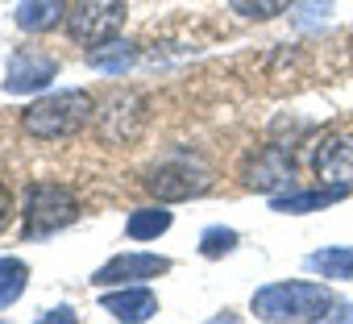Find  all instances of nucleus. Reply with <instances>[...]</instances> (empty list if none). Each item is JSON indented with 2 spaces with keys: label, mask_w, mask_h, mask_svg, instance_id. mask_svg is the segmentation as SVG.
Wrapping results in <instances>:
<instances>
[{
  "label": "nucleus",
  "mask_w": 353,
  "mask_h": 324,
  "mask_svg": "<svg viewBox=\"0 0 353 324\" xmlns=\"http://www.w3.org/2000/svg\"><path fill=\"white\" fill-rule=\"evenodd\" d=\"M336 307L332 291L320 283H270L254 295V316L270 324H295V320H328Z\"/></svg>",
  "instance_id": "1"
},
{
  "label": "nucleus",
  "mask_w": 353,
  "mask_h": 324,
  "mask_svg": "<svg viewBox=\"0 0 353 324\" xmlns=\"http://www.w3.org/2000/svg\"><path fill=\"white\" fill-rule=\"evenodd\" d=\"M92 112H96V104H92L88 92H79V88H63V92H50V96L34 100V104L26 108L21 125H26L30 137L54 141V137H71L75 129H83V125L92 121Z\"/></svg>",
  "instance_id": "2"
},
{
  "label": "nucleus",
  "mask_w": 353,
  "mask_h": 324,
  "mask_svg": "<svg viewBox=\"0 0 353 324\" xmlns=\"http://www.w3.org/2000/svg\"><path fill=\"white\" fill-rule=\"evenodd\" d=\"M79 221V200L71 188L63 183H30L26 192V237L38 241V237H50L67 225Z\"/></svg>",
  "instance_id": "3"
},
{
  "label": "nucleus",
  "mask_w": 353,
  "mask_h": 324,
  "mask_svg": "<svg viewBox=\"0 0 353 324\" xmlns=\"http://www.w3.org/2000/svg\"><path fill=\"white\" fill-rule=\"evenodd\" d=\"M125 26V0H75L67 13V34L83 46H100L117 38Z\"/></svg>",
  "instance_id": "4"
},
{
  "label": "nucleus",
  "mask_w": 353,
  "mask_h": 324,
  "mask_svg": "<svg viewBox=\"0 0 353 324\" xmlns=\"http://www.w3.org/2000/svg\"><path fill=\"white\" fill-rule=\"evenodd\" d=\"M208 167H200L196 158H179V162H162L145 175V188L158 196V200H192V196H204L208 192Z\"/></svg>",
  "instance_id": "5"
},
{
  "label": "nucleus",
  "mask_w": 353,
  "mask_h": 324,
  "mask_svg": "<svg viewBox=\"0 0 353 324\" xmlns=\"http://www.w3.org/2000/svg\"><path fill=\"white\" fill-rule=\"evenodd\" d=\"M291 179H295V154L283 141L262 145L245 162V188H254L262 196H279V188H287Z\"/></svg>",
  "instance_id": "6"
},
{
  "label": "nucleus",
  "mask_w": 353,
  "mask_h": 324,
  "mask_svg": "<svg viewBox=\"0 0 353 324\" xmlns=\"http://www.w3.org/2000/svg\"><path fill=\"white\" fill-rule=\"evenodd\" d=\"M54 79H59V63H54L50 54L26 50V54H13V59H9L5 92H9V96H34V92L50 88Z\"/></svg>",
  "instance_id": "7"
},
{
  "label": "nucleus",
  "mask_w": 353,
  "mask_h": 324,
  "mask_svg": "<svg viewBox=\"0 0 353 324\" xmlns=\"http://www.w3.org/2000/svg\"><path fill=\"white\" fill-rule=\"evenodd\" d=\"M166 270H170V258H158V254H117V258H108V262L92 274V283H96V287H112V283L158 279V274H166Z\"/></svg>",
  "instance_id": "8"
},
{
  "label": "nucleus",
  "mask_w": 353,
  "mask_h": 324,
  "mask_svg": "<svg viewBox=\"0 0 353 324\" xmlns=\"http://www.w3.org/2000/svg\"><path fill=\"white\" fill-rule=\"evenodd\" d=\"M316 175L320 183L353 188V133H328L316 145Z\"/></svg>",
  "instance_id": "9"
},
{
  "label": "nucleus",
  "mask_w": 353,
  "mask_h": 324,
  "mask_svg": "<svg viewBox=\"0 0 353 324\" xmlns=\"http://www.w3.org/2000/svg\"><path fill=\"white\" fill-rule=\"evenodd\" d=\"M100 307L117 320H154L158 316V295L150 287H121V291H104Z\"/></svg>",
  "instance_id": "10"
},
{
  "label": "nucleus",
  "mask_w": 353,
  "mask_h": 324,
  "mask_svg": "<svg viewBox=\"0 0 353 324\" xmlns=\"http://www.w3.org/2000/svg\"><path fill=\"white\" fill-rule=\"evenodd\" d=\"M345 196H349V188H341V183H328V188H316V192L270 196V208H274V212H287V216H295V212H316V208H328V204H336V200H345Z\"/></svg>",
  "instance_id": "11"
},
{
  "label": "nucleus",
  "mask_w": 353,
  "mask_h": 324,
  "mask_svg": "<svg viewBox=\"0 0 353 324\" xmlns=\"http://www.w3.org/2000/svg\"><path fill=\"white\" fill-rule=\"evenodd\" d=\"M59 21H67V5H63V0H21V5H17V26L26 34H46Z\"/></svg>",
  "instance_id": "12"
},
{
  "label": "nucleus",
  "mask_w": 353,
  "mask_h": 324,
  "mask_svg": "<svg viewBox=\"0 0 353 324\" xmlns=\"http://www.w3.org/2000/svg\"><path fill=\"white\" fill-rule=\"evenodd\" d=\"M88 63L96 71H104V75H125L137 63V46L133 42H121V38H108V42H100V46L88 50Z\"/></svg>",
  "instance_id": "13"
},
{
  "label": "nucleus",
  "mask_w": 353,
  "mask_h": 324,
  "mask_svg": "<svg viewBox=\"0 0 353 324\" xmlns=\"http://www.w3.org/2000/svg\"><path fill=\"white\" fill-rule=\"evenodd\" d=\"M312 274H320V279H341V283H353V250L349 245H324V250H316V254H307V262H303Z\"/></svg>",
  "instance_id": "14"
},
{
  "label": "nucleus",
  "mask_w": 353,
  "mask_h": 324,
  "mask_svg": "<svg viewBox=\"0 0 353 324\" xmlns=\"http://www.w3.org/2000/svg\"><path fill=\"white\" fill-rule=\"evenodd\" d=\"M166 229H170V212H166L162 204L129 212V225H125V233H129L133 241H154V237H162Z\"/></svg>",
  "instance_id": "15"
},
{
  "label": "nucleus",
  "mask_w": 353,
  "mask_h": 324,
  "mask_svg": "<svg viewBox=\"0 0 353 324\" xmlns=\"http://www.w3.org/2000/svg\"><path fill=\"white\" fill-rule=\"evenodd\" d=\"M30 283V266L21 258H0V312L13 307Z\"/></svg>",
  "instance_id": "16"
},
{
  "label": "nucleus",
  "mask_w": 353,
  "mask_h": 324,
  "mask_svg": "<svg viewBox=\"0 0 353 324\" xmlns=\"http://www.w3.org/2000/svg\"><path fill=\"white\" fill-rule=\"evenodd\" d=\"M229 5H233V13H241L250 21H270L291 9V0H229Z\"/></svg>",
  "instance_id": "17"
},
{
  "label": "nucleus",
  "mask_w": 353,
  "mask_h": 324,
  "mask_svg": "<svg viewBox=\"0 0 353 324\" xmlns=\"http://www.w3.org/2000/svg\"><path fill=\"white\" fill-rule=\"evenodd\" d=\"M233 250H237V233H233V229H225V225L204 229V237H200V254H204V258H225V254H233Z\"/></svg>",
  "instance_id": "18"
},
{
  "label": "nucleus",
  "mask_w": 353,
  "mask_h": 324,
  "mask_svg": "<svg viewBox=\"0 0 353 324\" xmlns=\"http://www.w3.org/2000/svg\"><path fill=\"white\" fill-rule=\"evenodd\" d=\"M328 9H332V0H303L299 13H295V26L299 30H320L328 21Z\"/></svg>",
  "instance_id": "19"
},
{
  "label": "nucleus",
  "mask_w": 353,
  "mask_h": 324,
  "mask_svg": "<svg viewBox=\"0 0 353 324\" xmlns=\"http://www.w3.org/2000/svg\"><path fill=\"white\" fill-rule=\"evenodd\" d=\"M9 221H13V196H9L5 183H0V233L9 229Z\"/></svg>",
  "instance_id": "20"
},
{
  "label": "nucleus",
  "mask_w": 353,
  "mask_h": 324,
  "mask_svg": "<svg viewBox=\"0 0 353 324\" xmlns=\"http://www.w3.org/2000/svg\"><path fill=\"white\" fill-rule=\"evenodd\" d=\"M42 320H75V312L71 307H50V312H42Z\"/></svg>",
  "instance_id": "21"
}]
</instances>
